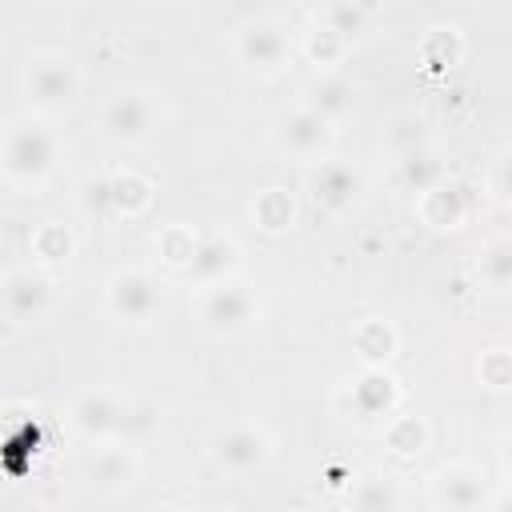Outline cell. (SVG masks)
<instances>
[{"label":"cell","instance_id":"6da1fadb","mask_svg":"<svg viewBox=\"0 0 512 512\" xmlns=\"http://www.w3.org/2000/svg\"><path fill=\"white\" fill-rule=\"evenodd\" d=\"M60 156V140L40 120H12L4 132V176L12 184H40Z\"/></svg>","mask_w":512,"mask_h":512},{"label":"cell","instance_id":"7a4b0ae2","mask_svg":"<svg viewBox=\"0 0 512 512\" xmlns=\"http://www.w3.org/2000/svg\"><path fill=\"white\" fill-rule=\"evenodd\" d=\"M24 96L36 112H64L80 96V72L60 52H40L24 64Z\"/></svg>","mask_w":512,"mask_h":512},{"label":"cell","instance_id":"3957f363","mask_svg":"<svg viewBox=\"0 0 512 512\" xmlns=\"http://www.w3.org/2000/svg\"><path fill=\"white\" fill-rule=\"evenodd\" d=\"M208 452H212L216 468H224L232 476H252L260 468H268V460H272V436L264 428H256V424H232V428H224V432L212 436Z\"/></svg>","mask_w":512,"mask_h":512},{"label":"cell","instance_id":"277c9868","mask_svg":"<svg viewBox=\"0 0 512 512\" xmlns=\"http://www.w3.org/2000/svg\"><path fill=\"white\" fill-rule=\"evenodd\" d=\"M256 312H260V304L248 292V284H232V280L208 284V292L200 300V324L212 336H236V332H244L256 320Z\"/></svg>","mask_w":512,"mask_h":512},{"label":"cell","instance_id":"5b68a950","mask_svg":"<svg viewBox=\"0 0 512 512\" xmlns=\"http://www.w3.org/2000/svg\"><path fill=\"white\" fill-rule=\"evenodd\" d=\"M56 304V284L52 276L36 268H12L4 276V316L12 324H36L52 312Z\"/></svg>","mask_w":512,"mask_h":512},{"label":"cell","instance_id":"8992f818","mask_svg":"<svg viewBox=\"0 0 512 512\" xmlns=\"http://www.w3.org/2000/svg\"><path fill=\"white\" fill-rule=\"evenodd\" d=\"M164 308V292L160 284L140 272V268H128V272H116L108 280V312L124 324H148L156 312Z\"/></svg>","mask_w":512,"mask_h":512},{"label":"cell","instance_id":"52a82bcc","mask_svg":"<svg viewBox=\"0 0 512 512\" xmlns=\"http://www.w3.org/2000/svg\"><path fill=\"white\" fill-rule=\"evenodd\" d=\"M156 124V104L144 92H120L100 108V136L112 144H140Z\"/></svg>","mask_w":512,"mask_h":512},{"label":"cell","instance_id":"ba28073f","mask_svg":"<svg viewBox=\"0 0 512 512\" xmlns=\"http://www.w3.org/2000/svg\"><path fill=\"white\" fill-rule=\"evenodd\" d=\"M68 416H72L76 432L88 436V440H120V428H124V416H128V400H120L108 388H88V392L76 396Z\"/></svg>","mask_w":512,"mask_h":512},{"label":"cell","instance_id":"9c48e42d","mask_svg":"<svg viewBox=\"0 0 512 512\" xmlns=\"http://www.w3.org/2000/svg\"><path fill=\"white\" fill-rule=\"evenodd\" d=\"M428 500L436 508H456V512H468V508H480L488 504L484 496V472L476 464H464V460H452L444 468L432 472V492Z\"/></svg>","mask_w":512,"mask_h":512},{"label":"cell","instance_id":"30bf717a","mask_svg":"<svg viewBox=\"0 0 512 512\" xmlns=\"http://www.w3.org/2000/svg\"><path fill=\"white\" fill-rule=\"evenodd\" d=\"M236 56L256 72H280L288 60V36L276 20H248L236 32Z\"/></svg>","mask_w":512,"mask_h":512},{"label":"cell","instance_id":"8fae6325","mask_svg":"<svg viewBox=\"0 0 512 512\" xmlns=\"http://www.w3.org/2000/svg\"><path fill=\"white\" fill-rule=\"evenodd\" d=\"M308 192H312V200H316L324 212H348V208L360 200L364 180H360V172H356L352 164H344V160H324V164L312 168Z\"/></svg>","mask_w":512,"mask_h":512},{"label":"cell","instance_id":"7c38bea8","mask_svg":"<svg viewBox=\"0 0 512 512\" xmlns=\"http://www.w3.org/2000/svg\"><path fill=\"white\" fill-rule=\"evenodd\" d=\"M276 140L292 156H320L332 140V120L312 112L308 104H300V108H292L276 120Z\"/></svg>","mask_w":512,"mask_h":512},{"label":"cell","instance_id":"4fadbf2b","mask_svg":"<svg viewBox=\"0 0 512 512\" xmlns=\"http://www.w3.org/2000/svg\"><path fill=\"white\" fill-rule=\"evenodd\" d=\"M416 212H420V220L428 228H460L468 220V212H472V196H468V188L460 180L444 176L440 184H432L428 192H420Z\"/></svg>","mask_w":512,"mask_h":512},{"label":"cell","instance_id":"5bb4252c","mask_svg":"<svg viewBox=\"0 0 512 512\" xmlns=\"http://www.w3.org/2000/svg\"><path fill=\"white\" fill-rule=\"evenodd\" d=\"M236 264H240V248H236V240L232 236H224V232H212V236H200V244H196V256H192V264L184 268L196 284H220V280H228L232 272H236Z\"/></svg>","mask_w":512,"mask_h":512},{"label":"cell","instance_id":"9a60e30c","mask_svg":"<svg viewBox=\"0 0 512 512\" xmlns=\"http://www.w3.org/2000/svg\"><path fill=\"white\" fill-rule=\"evenodd\" d=\"M396 400H400V388L384 372V364H368L356 376V384H352V408H356L360 420H384V416H392Z\"/></svg>","mask_w":512,"mask_h":512},{"label":"cell","instance_id":"2e32d148","mask_svg":"<svg viewBox=\"0 0 512 512\" xmlns=\"http://www.w3.org/2000/svg\"><path fill=\"white\" fill-rule=\"evenodd\" d=\"M140 476V460L132 456V444L120 448H100L88 464H84V480L96 488V492H120V488H132Z\"/></svg>","mask_w":512,"mask_h":512},{"label":"cell","instance_id":"e0dca14e","mask_svg":"<svg viewBox=\"0 0 512 512\" xmlns=\"http://www.w3.org/2000/svg\"><path fill=\"white\" fill-rule=\"evenodd\" d=\"M304 104L336 124V120H344V116H352L360 108V88L352 80H344V76H316L304 88Z\"/></svg>","mask_w":512,"mask_h":512},{"label":"cell","instance_id":"ac0fdd59","mask_svg":"<svg viewBox=\"0 0 512 512\" xmlns=\"http://www.w3.org/2000/svg\"><path fill=\"white\" fill-rule=\"evenodd\" d=\"M396 176H400V184H404L408 192H428L432 184L444 180V164H440V156H436L428 144H416V148L400 152Z\"/></svg>","mask_w":512,"mask_h":512},{"label":"cell","instance_id":"d6986e66","mask_svg":"<svg viewBox=\"0 0 512 512\" xmlns=\"http://www.w3.org/2000/svg\"><path fill=\"white\" fill-rule=\"evenodd\" d=\"M352 348L360 352L364 364H388L396 356V328L388 320H364L352 332Z\"/></svg>","mask_w":512,"mask_h":512},{"label":"cell","instance_id":"ffe728a7","mask_svg":"<svg viewBox=\"0 0 512 512\" xmlns=\"http://www.w3.org/2000/svg\"><path fill=\"white\" fill-rule=\"evenodd\" d=\"M252 220H256L264 232H284V228H292V220H296V200H292V192H284V188H264V192H256V200H252Z\"/></svg>","mask_w":512,"mask_h":512},{"label":"cell","instance_id":"44dd1931","mask_svg":"<svg viewBox=\"0 0 512 512\" xmlns=\"http://www.w3.org/2000/svg\"><path fill=\"white\" fill-rule=\"evenodd\" d=\"M108 192H112V216H136L152 200V184L140 172H116V176H108Z\"/></svg>","mask_w":512,"mask_h":512},{"label":"cell","instance_id":"7402d4cb","mask_svg":"<svg viewBox=\"0 0 512 512\" xmlns=\"http://www.w3.org/2000/svg\"><path fill=\"white\" fill-rule=\"evenodd\" d=\"M476 276L496 288V292H508L512 288V240H492L480 248L476 256Z\"/></svg>","mask_w":512,"mask_h":512},{"label":"cell","instance_id":"603a6c76","mask_svg":"<svg viewBox=\"0 0 512 512\" xmlns=\"http://www.w3.org/2000/svg\"><path fill=\"white\" fill-rule=\"evenodd\" d=\"M28 248H32V256L40 264H60V260L72 256V232L64 224H56V220H44V224L32 228Z\"/></svg>","mask_w":512,"mask_h":512},{"label":"cell","instance_id":"cb8c5ba5","mask_svg":"<svg viewBox=\"0 0 512 512\" xmlns=\"http://www.w3.org/2000/svg\"><path fill=\"white\" fill-rule=\"evenodd\" d=\"M384 444L396 456H416L428 448V424L420 416H392L384 428Z\"/></svg>","mask_w":512,"mask_h":512},{"label":"cell","instance_id":"d4e9b609","mask_svg":"<svg viewBox=\"0 0 512 512\" xmlns=\"http://www.w3.org/2000/svg\"><path fill=\"white\" fill-rule=\"evenodd\" d=\"M320 20H324L332 32H340L344 40L360 36V32H364V24H368V16H364V4H360V0H332V4L320 12Z\"/></svg>","mask_w":512,"mask_h":512},{"label":"cell","instance_id":"484cf974","mask_svg":"<svg viewBox=\"0 0 512 512\" xmlns=\"http://www.w3.org/2000/svg\"><path fill=\"white\" fill-rule=\"evenodd\" d=\"M344 48H348V40H344L340 32H332L328 24H316V28L308 32V40H304V52H308V60H312L316 68L336 64V60L344 56Z\"/></svg>","mask_w":512,"mask_h":512},{"label":"cell","instance_id":"4316f807","mask_svg":"<svg viewBox=\"0 0 512 512\" xmlns=\"http://www.w3.org/2000/svg\"><path fill=\"white\" fill-rule=\"evenodd\" d=\"M156 424H160V408H156V404H148V400H128V416H124V428H120V444H124V440H128V444L148 440V436L156 432Z\"/></svg>","mask_w":512,"mask_h":512},{"label":"cell","instance_id":"83f0119b","mask_svg":"<svg viewBox=\"0 0 512 512\" xmlns=\"http://www.w3.org/2000/svg\"><path fill=\"white\" fill-rule=\"evenodd\" d=\"M196 244H200V236H192L188 228H164L160 232V240H156V248H160V256L172 264V268H188L192 264V256H196Z\"/></svg>","mask_w":512,"mask_h":512},{"label":"cell","instance_id":"f1b7e54d","mask_svg":"<svg viewBox=\"0 0 512 512\" xmlns=\"http://www.w3.org/2000/svg\"><path fill=\"white\" fill-rule=\"evenodd\" d=\"M424 60L432 68H452L460 60V36L452 28H432L424 40Z\"/></svg>","mask_w":512,"mask_h":512},{"label":"cell","instance_id":"f546056e","mask_svg":"<svg viewBox=\"0 0 512 512\" xmlns=\"http://www.w3.org/2000/svg\"><path fill=\"white\" fill-rule=\"evenodd\" d=\"M476 372H480V380L488 388H512V352L508 348H488L480 356Z\"/></svg>","mask_w":512,"mask_h":512},{"label":"cell","instance_id":"4dcf8cb0","mask_svg":"<svg viewBox=\"0 0 512 512\" xmlns=\"http://www.w3.org/2000/svg\"><path fill=\"white\" fill-rule=\"evenodd\" d=\"M352 504H356V508H396L400 496H396L384 480H360V488L352 492Z\"/></svg>","mask_w":512,"mask_h":512},{"label":"cell","instance_id":"1f68e13d","mask_svg":"<svg viewBox=\"0 0 512 512\" xmlns=\"http://www.w3.org/2000/svg\"><path fill=\"white\" fill-rule=\"evenodd\" d=\"M80 204H84V212H92V216H112L108 176H100V180H84V188H80Z\"/></svg>","mask_w":512,"mask_h":512},{"label":"cell","instance_id":"d6a6232c","mask_svg":"<svg viewBox=\"0 0 512 512\" xmlns=\"http://www.w3.org/2000/svg\"><path fill=\"white\" fill-rule=\"evenodd\" d=\"M496 192L512 204V152H504L500 164H496Z\"/></svg>","mask_w":512,"mask_h":512},{"label":"cell","instance_id":"836d02e7","mask_svg":"<svg viewBox=\"0 0 512 512\" xmlns=\"http://www.w3.org/2000/svg\"><path fill=\"white\" fill-rule=\"evenodd\" d=\"M300 4H308V8H312V12H324V8H328V4H332V0H300Z\"/></svg>","mask_w":512,"mask_h":512},{"label":"cell","instance_id":"e575fe53","mask_svg":"<svg viewBox=\"0 0 512 512\" xmlns=\"http://www.w3.org/2000/svg\"><path fill=\"white\" fill-rule=\"evenodd\" d=\"M492 508H512V496H496V500H488Z\"/></svg>","mask_w":512,"mask_h":512},{"label":"cell","instance_id":"d590c367","mask_svg":"<svg viewBox=\"0 0 512 512\" xmlns=\"http://www.w3.org/2000/svg\"><path fill=\"white\" fill-rule=\"evenodd\" d=\"M504 456H508V468H512V444H508V452H504Z\"/></svg>","mask_w":512,"mask_h":512}]
</instances>
